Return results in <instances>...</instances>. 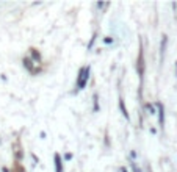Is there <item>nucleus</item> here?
Listing matches in <instances>:
<instances>
[{"instance_id":"nucleus-3","label":"nucleus","mask_w":177,"mask_h":172,"mask_svg":"<svg viewBox=\"0 0 177 172\" xmlns=\"http://www.w3.org/2000/svg\"><path fill=\"white\" fill-rule=\"evenodd\" d=\"M55 169H57V172H61V158H60V155H55Z\"/></svg>"},{"instance_id":"nucleus-6","label":"nucleus","mask_w":177,"mask_h":172,"mask_svg":"<svg viewBox=\"0 0 177 172\" xmlns=\"http://www.w3.org/2000/svg\"><path fill=\"white\" fill-rule=\"evenodd\" d=\"M32 55H33V58H35V60H38V61L41 60V57H39V53H38V52L35 50V48H33V50H32Z\"/></svg>"},{"instance_id":"nucleus-8","label":"nucleus","mask_w":177,"mask_h":172,"mask_svg":"<svg viewBox=\"0 0 177 172\" xmlns=\"http://www.w3.org/2000/svg\"><path fill=\"white\" fill-rule=\"evenodd\" d=\"M133 172H141L140 169H136V166H133Z\"/></svg>"},{"instance_id":"nucleus-2","label":"nucleus","mask_w":177,"mask_h":172,"mask_svg":"<svg viewBox=\"0 0 177 172\" xmlns=\"http://www.w3.org/2000/svg\"><path fill=\"white\" fill-rule=\"evenodd\" d=\"M158 113H160L158 124H160V127H163V124H165V108H163V105H158Z\"/></svg>"},{"instance_id":"nucleus-4","label":"nucleus","mask_w":177,"mask_h":172,"mask_svg":"<svg viewBox=\"0 0 177 172\" xmlns=\"http://www.w3.org/2000/svg\"><path fill=\"white\" fill-rule=\"evenodd\" d=\"M24 66L27 67L30 72H33V64H32V60H30V58H25V60H24Z\"/></svg>"},{"instance_id":"nucleus-5","label":"nucleus","mask_w":177,"mask_h":172,"mask_svg":"<svg viewBox=\"0 0 177 172\" xmlns=\"http://www.w3.org/2000/svg\"><path fill=\"white\" fill-rule=\"evenodd\" d=\"M119 108H121V111H122L124 117H125V119H129V113H127V110H125V107H124V102H122V100H119Z\"/></svg>"},{"instance_id":"nucleus-1","label":"nucleus","mask_w":177,"mask_h":172,"mask_svg":"<svg viewBox=\"0 0 177 172\" xmlns=\"http://www.w3.org/2000/svg\"><path fill=\"white\" fill-rule=\"evenodd\" d=\"M88 77H89V67H83L82 72H80V77H79V82H77V89H83L86 82H88Z\"/></svg>"},{"instance_id":"nucleus-7","label":"nucleus","mask_w":177,"mask_h":172,"mask_svg":"<svg viewBox=\"0 0 177 172\" xmlns=\"http://www.w3.org/2000/svg\"><path fill=\"white\" fill-rule=\"evenodd\" d=\"M147 108H149V111H150V114H154V111H155V110H154V107H150V105H147Z\"/></svg>"}]
</instances>
